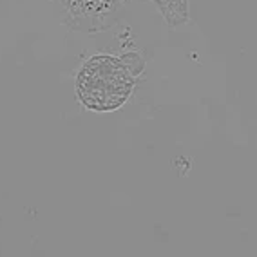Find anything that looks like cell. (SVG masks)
Returning <instances> with one entry per match:
<instances>
[{
    "instance_id": "3957f363",
    "label": "cell",
    "mask_w": 257,
    "mask_h": 257,
    "mask_svg": "<svg viewBox=\"0 0 257 257\" xmlns=\"http://www.w3.org/2000/svg\"><path fill=\"white\" fill-rule=\"evenodd\" d=\"M151 2H154L169 28H179L190 19L188 0H151Z\"/></svg>"
},
{
    "instance_id": "7a4b0ae2",
    "label": "cell",
    "mask_w": 257,
    "mask_h": 257,
    "mask_svg": "<svg viewBox=\"0 0 257 257\" xmlns=\"http://www.w3.org/2000/svg\"><path fill=\"white\" fill-rule=\"evenodd\" d=\"M58 17L71 31L94 37L121 19L128 0H55Z\"/></svg>"
},
{
    "instance_id": "6da1fadb",
    "label": "cell",
    "mask_w": 257,
    "mask_h": 257,
    "mask_svg": "<svg viewBox=\"0 0 257 257\" xmlns=\"http://www.w3.org/2000/svg\"><path fill=\"white\" fill-rule=\"evenodd\" d=\"M145 71V58L138 51L123 55H94L80 65L74 76V92L82 107L94 112L118 110L133 96Z\"/></svg>"
}]
</instances>
